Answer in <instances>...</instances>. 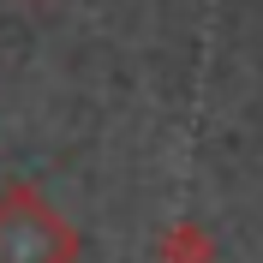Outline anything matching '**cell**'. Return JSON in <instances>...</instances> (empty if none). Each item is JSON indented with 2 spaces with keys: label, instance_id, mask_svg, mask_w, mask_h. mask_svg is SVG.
Returning a JSON list of instances; mask_svg holds the SVG:
<instances>
[{
  "label": "cell",
  "instance_id": "cell-1",
  "mask_svg": "<svg viewBox=\"0 0 263 263\" xmlns=\"http://www.w3.org/2000/svg\"><path fill=\"white\" fill-rule=\"evenodd\" d=\"M84 233L30 180L0 185V263H78Z\"/></svg>",
  "mask_w": 263,
  "mask_h": 263
},
{
  "label": "cell",
  "instance_id": "cell-3",
  "mask_svg": "<svg viewBox=\"0 0 263 263\" xmlns=\"http://www.w3.org/2000/svg\"><path fill=\"white\" fill-rule=\"evenodd\" d=\"M24 6H36V0H24Z\"/></svg>",
  "mask_w": 263,
  "mask_h": 263
},
{
  "label": "cell",
  "instance_id": "cell-2",
  "mask_svg": "<svg viewBox=\"0 0 263 263\" xmlns=\"http://www.w3.org/2000/svg\"><path fill=\"white\" fill-rule=\"evenodd\" d=\"M156 257L162 263H210L215 257V239H210V228H197V221H174Z\"/></svg>",
  "mask_w": 263,
  "mask_h": 263
}]
</instances>
